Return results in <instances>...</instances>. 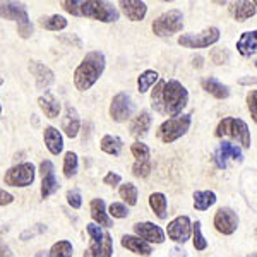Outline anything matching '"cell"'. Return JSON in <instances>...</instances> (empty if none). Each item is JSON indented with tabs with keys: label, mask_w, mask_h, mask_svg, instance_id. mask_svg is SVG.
Segmentation results:
<instances>
[{
	"label": "cell",
	"mask_w": 257,
	"mask_h": 257,
	"mask_svg": "<svg viewBox=\"0 0 257 257\" xmlns=\"http://www.w3.org/2000/svg\"><path fill=\"white\" fill-rule=\"evenodd\" d=\"M189 103V91L177 79L160 81L151 91V106L167 117H177Z\"/></svg>",
	"instance_id": "1"
},
{
	"label": "cell",
	"mask_w": 257,
	"mask_h": 257,
	"mask_svg": "<svg viewBox=\"0 0 257 257\" xmlns=\"http://www.w3.org/2000/svg\"><path fill=\"white\" fill-rule=\"evenodd\" d=\"M65 12L79 18H89L101 23H117L120 12L111 2L105 0H64L60 2Z\"/></svg>",
	"instance_id": "2"
},
{
	"label": "cell",
	"mask_w": 257,
	"mask_h": 257,
	"mask_svg": "<svg viewBox=\"0 0 257 257\" xmlns=\"http://www.w3.org/2000/svg\"><path fill=\"white\" fill-rule=\"evenodd\" d=\"M106 67L105 53L89 52L74 70V86L77 91H88L96 84Z\"/></svg>",
	"instance_id": "3"
},
{
	"label": "cell",
	"mask_w": 257,
	"mask_h": 257,
	"mask_svg": "<svg viewBox=\"0 0 257 257\" xmlns=\"http://www.w3.org/2000/svg\"><path fill=\"white\" fill-rule=\"evenodd\" d=\"M214 136H216V138L235 139L238 144H242V148H250V144H252L248 125L242 118H237V117H225L223 120H219L216 131H214Z\"/></svg>",
	"instance_id": "4"
},
{
	"label": "cell",
	"mask_w": 257,
	"mask_h": 257,
	"mask_svg": "<svg viewBox=\"0 0 257 257\" xmlns=\"http://www.w3.org/2000/svg\"><path fill=\"white\" fill-rule=\"evenodd\" d=\"M190 125H192V115L189 113H180L177 117H170L158 127L156 138L163 144H172L177 139H180L182 136L187 134Z\"/></svg>",
	"instance_id": "5"
},
{
	"label": "cell",
	"mask_w": 257,
	"mask_h": 257,
	"mask_svg": "<svg viewBox=\"0 0 257 257\" xmlns=\"http://www.w3.org/2000/svg\"><path fill=\"white\" fill-rule=\"evenodd\" d=\"M0 18L16 21L21 38H30L33 35V24L28 16V9L21 2H0Z\"/></svg>",
	"instance_id": "6"
},
{
	"label": "cell",
	"mask_w": 257,
	"mask_h": 257,
	"mask_svg": "<svg viewBox=\"0 0 257 257\" xmlns=\"http://www.w3.org/2000/svg\"><path fill=\"white\" fill-rule=\"evenodd\" d=\"M153 33L160 38H167V36L177 35L184 30V14L178 9L167 11L160 14L158 18L153 21Z\"/></svg>",
	"instance_id": "7"
},
{
	"label": "cell",
	"mask_w": 257,
	"mask_h": 257,
	"mask_svg": "<svg viewBox=\"0 0 257 257\" xmlns=\"http://www.w3.org/2000/svg\"><path fill=\"white\" fill-rule=\"evenodd\" d=\"M219 41V30L216 26H209L201 33H187V35H180L177 43L184 48L197 50V48H208L211 45Z\"/></svg>",
	"instance_id": "8"
},
{
	"label": "cell",
	"mask_w": 257,
	"mask_h": 257,
	"mask_svg": "<svg viewBox=\"0 0 257 257\" xmlns=\"http://www.w3.org/2000/svg\"><path fill=\"white\" fill-rule=\"evenodd\" d=\"M35 165L30 163V161H24V163L14 165V167L7 170L6 175H4V182H6V185H11V187H30L35 182Z\"/></svg>",
	"instance_id": "9"
},
{
	"label": "cell",
	"mask_w": 257,
	"mask_h": 257,
	"mask_svg": "<svg viewBox=\"0 0 257 257\" xmlns=\"http://www.w3.org/2000/svg\"><path fill=\"white\" fill-rule=\"evenodd\" d=\"M168 238L173 240L175 243H185L190 240V233H192V221L189 216H177L168 223L167 226Z\"/></svg>",
	"instance_id": "10"
},
{
	"label": "cell",
	"mask_w": 257,
	"mask_h": 257,
	"mask_svg": "<svg viewBox=\"0 0 257 257\" xmlns=\"http://www.w3.org/2000/svg\"><path fill=\"white\" fill-rule=\"evenodd\" d=\"M214 228L221 235H233L238 228V216L231 208H219L214 214Z\"/></svg>",
	"instance_id": "11"
},
{
	"label": "cell",
	"mask_w": 257,
	"mask_h": 257,
	"mask_svg": "<svg viewBox=\"0 0 257 257\" xmlns=\"http://www.w3.org/2000/svg\"><path fill=\"white\" fill-rule=\"evenodd\" d=\"M132 115V101L127 93H118L111 98L110 117L115 122H127Z\"/></svg>",
	"instance_id": "12"
},
{
	"label": "cell",
	"mask_w": 257,
	"mask_h": 257,
	"mask_svg": "<svg viewBox=\"0 0 257 257\" xmlns=\"http://www.w3.org/2000/svg\"><path fill=\"white\" fill-rule=\"evenodd\" d=\"M134 233L136 237H139L141 240H144L146 243H163L165 242V231L161 230L158 225L151 221H139L134 226Z\"/></svg>",
	"instance_id": "13"
},
{
	"label": "cell",
	"mask_w": 257,
	"mask_h": 257,
	"mask_svg": "<svg viewBox=\"0 0 257 257\" xmlns=\"http://www.w3.org/2000/svg\"><path fill=\"white\" fill-rule=\"evenodd\" d=\"M28 69H30L31 76L35 77L36 88L38 89H48L50 86L55 82V74H53V70L47 67L45 64H41L40 60H31Z\"/></svg>",
	"instance_id": "14"
},
{
	"label": "cell",
	"mask_w": 257,
	"mask_h": 257,
	"mask_svg": "<svg viewBox=\"0 0 257 257\" xmlns=\"http://www.w3.org/2000/svg\"><path fill=\"white\" fill-rule=\"evenodd\" d=\"M118 7L125 14V18L128 21H132V23H139L148 14L146 2H141V0H120Z\"/></svg>",
	"instance_id": "15"
},
{
	"label": "cell",
	"mask_w": 257,
	"mask_h": 257,
	"mask_svg": "<svg viewBox=\"0 0 257 257\" xmlns=\"http://www.w3.org/2000/svg\"><path fill=\"white\" fill-rule=\"evenodd\" d=\"M79 128H81V118H79V113L74 106L67 105L65 106V113L62 117V131L67 138L74 139L77 138L79 134Z\"/></svg>",
	"instance_id": "16"
},
{
	"label": "cell",
	"mask_w": 257,
	"mask_h": 257,
	"mask_svg": "<svg viewBox=\"0 0 257 257\" xmlns=\"http://www.w3.org/2000/svg\"><path fill=\"white\" fill-rule=\"evenodd\" d=\"M231 158L235 161H242L243 155H242V149H240L237 144H231V143H221L218 148V151L214 153V161L219 168H225L226 167V160Z\"/></svg>",
	"instance_id": "17"
},
{
	"label": "cell",
	"mask_w": 257,
	"mask_h": 257,
	"mask_svg": "<svg viewBox=\"0 0 257 257\" xmlns=\"http://www.w3.org/2000/svg\"><path fill=\"white\" fill-rule=\"evenodd\" d=\"M113 255V240L108 231H105L99 242H91L88 250H84L82 257H111Z\"/></svg>",
	"instance_id": "18"
},
{
	"label": "cell",
	"mask_w": 257,
	"mask_h": 257,
	"mask_svg": "<svg viewBox=\"0 0 257 257\" xmlns=\"http://www.w3.org/2000/svg\"><path fill=\"white\" fill-rule=\"evenodd\" d=\"M228 12L237 23H243V21L250 19L255 16L257 7L255 2H247V0H240V2H231L228 7Z\"/></svg>",
	"instance_id": "19"
},
{
	"label": "cell",
	"mask_w": 257,
	"mask_h": 257,
	"mask_svg": "<svg viewBox=\"0 0 257 257\" xmlns=\"http://www.w3.org/2000/svg\"><path fill=\"white\" fill-rule=\"evenodd\" d=\"M89 213H91V218H93V223L98 226H105V228H110L113 226V221L111 218L108 216L106 213V206H105V201L99 197H94L89 204Z\"/></svg>",
	"instance_id": "20"
},
{
	"label": "cell",
	"mask_w": 257,
	"mask_h": 257,
	"mask_svg": "<svg viewBox=\"0 0 257 257\" xmlns=\"http://www.w3.org/2000/svg\"><path fill=\"white\" fill-rule=\"evenodd\" d=\"M43 141H45V146L52 155H60L62 149H64V138H62L60 131L55 128L53 125H48L45 127V132H43Z\"/></svg>",
	"instance_id": "21"
},
{
	"label": "cell",
	"mask_w": 257,
	"mask_h": 257,
	"mask_svg": "<svg viewBox=\"0 0 257 257\" xmlns=\"http://www.w3.org/2000/svg\"><path fill=\"white\" fill-rule=\"evenodd\" d=\"M120 242H122L123 248H127V250L134 252V254H138V255L148 257L153 254V245H149V243L141 240L139 237H136V235H123Z\"/></svg>",
	"instance_id": "22"
},
{
	"label": "cell",
	"mask_w": 257,
	"mask_h": 257,
	"mask_svg": "<svg viewBox=\"0 0 257 257\" xmlns=\"http://www.w3.org/2000/svg\"><path fill=\"white\" fill-rule=\"evenodd\" d=\"M151 122H153L151 113H149L148 110H141V113H138L132 118L128 131H131V134L136 136V138H144L149 128H151Z\"/></svg>",
	"instance_id": "23"
},
{
	"label": "cell",
	"mask_w": 257,
	"mask_h": 257,
	"mask_svg": "<svg viewBox=\"0 0 257 257\" xmlns=\"http://www.w3.org/2000/svg\"><path fill=\"white\" fill-rule=\"evenodd\" d=\"M237 50L242 57H254L257 52V33L245 31L237 41Z\"/></svg>",
	"instance_id": "24"
},
{
	"label": "cell",
	"mask_w": 257,
	"mask_h": 257,
	"mask_svg": "<svg viewBox=\"0 0 257 257\" xmlns=\"http://www.w3.org/2000/svg\"><path fill=\"white\" fill-rule=\"evenodd\" d=\"M38 105L47 118H57L60 115V110H62L60 101L53 96V94H50V93L41 94L38 98Z\"/></svg>",
	"instance_id": "25"
},
{
	"label": "cell",
	"mask_w": 257,
	"mask_h": 257,
	"mask_svg": "<svg viewBox=\"0 0 257 257\" xmlns=\"http://www.w3.org/2000/svg\"><path fill=\"white\" fill-rule=\"evenodd\" d=\"M201 84L206 93H209L216 99H226L230 96V88L226 84H223V82H219L216 77H206V79H202Z\"/></svg>",
	"instance_id": "26"
},
{
	"label": "cell",
	"mask_w": 257,
	"mask_h": 257,
	"mask_svg": "<svg viewBox=\"0 0 257 257\" xmlns=\"http://www.w3.org/2000/svg\"><path fill=\"white\" fill-rule=\"evenodd\" d=\"M149 208L160 219H167L168 213V199L163 192H153L149 196Z\"/></svg>",
	"instance_id": "27"
},
{
	"label": "cell",
	"mask_w": 257,
	"mask_h": 257,
	"mask_svg": "<svg viewBox=\"0 0 257 257\" xmlns=\"http://www.w3.org/2000/svg\"><path fill=\"white\" fill-rule=\"evenodd\" d=\"M194 208L197 211H206L216 204L218 197L213 190H196L194 192Z\"/></svg>",
	"instance_id": "28"
},
{
	"label": "cell",
	"mask_w": 257,
	"mask_h": 257,
	"mask_svg": "<svg viewBox=\"0 0 257 257\" xmlns=\"http://www.w3.org/2000/svg\"><path fill=\"white\" fill-rule=\"evenodd\" d=\"M99 146H101V151L106 153V155H111V156H118L120 153H122V148H123V143L122 139L117 138V136H103L101 143H99Z\"/></svg>",
	"instance_id": "29"
},
{
	"label": "cell",
	"mask_w": 257,
	"mask_h": 257,
	"mask_svg": "<svg viewBox=\"0 0 257 257\" xmlns=\"http://www.w3.org/2000/svg\"><path fill=\"white\" fill-rule=\"evenodd\" d=\"M158 79H160V74L156 72V70H151V69L144 70V72L138 77V91L141 94L148 93Z\"/></svg>",
	"instance_id": "30"
},
{
	"label": "cell",
	"mask_w": 257,
	"mask_h": 257,
	"mask_svg": "<svg viewBox=\"0 0 257 257\" xmlns=\"http://www.w3.org/2000/svg\"><path fill=\"white\" fill-rule=\"evenodd\" d=\"M40 26L45 28L48 31H62L67 28V19L64 16L53 14V16H47V18L40 19Z\"/></svg>",
	"instance_id": "31"
},
{
	"label": "cell",
	"mask_w": 257,
	"mask_h": 257,
	"mask_svg": "<svg viewBox=\"0 0 257 257\" xmlns=\"http://www.w3.org/2000/svg\"><path fill=\"white\" fill-rule=\"evenodd\" d=\"M118 196L120 199H123L125 206H136L138 204V197H139V190L134 184L127 182V184L120 185L118 187Z\"/></svg>",
	"instance_id": "32"
},
{
	"label": "cell",
	"mask_w": 257,
	"mask_h": 257,
	"mask_svg": "<svg viewBox=\"0 0 257 257\" xmlns=\"http://www.w3.org/2000/svg\"><path fill=\"white\" fill-rule=\"evenodd\" d=\"M74 247L69 240H59L48 250V257H72Z\"/></svg>",
	"instance_id": "33"
},
{
	"label": "cell",
	"mask_w": 257,
	"mask_h": 257,
	"mask_svg": "<svg viewBox=\"0 0 257 257\" xmlns=\"http://www.w3.org/2000/svg\"><path fill=\"white\" fill-rule=\"evenodd\" d=\"M57 189H59V182H57L55 178V173H48V175H43L41 177V197L47 199L50 197L52 194L57 192Z\"/></svg>",
	"instance_id": "34"
},
{
	"label": "cell",
	"mask_w": 257,
	"mask_h": 257,
	"mask_svg": "<svg viewBox=\"0 0 257 257\" xmlns=\"http://www.w3.org/2000/svg\"><path fill=\"white\" fill-rule=\"evenodd\" d=\"M77 168H79L77 155L72 151H67L64 156V175H65V178H72L77 173Z\"/></svg>",
	"instance_id": "35"
},
{
	"label": "cell",
	"mask_w": 257,
	"mask_h": 257,
	"mask_svg": "<svg viewBox=\"0 0 257 257\" xmlns=\"http://www.w3.org/2000/svg\"><path fill=\"white\" fill-rule=\"evenodd\" d=\"M202 223L201 221H196L192 223V245L196 250H206L208 248V240L204 238V235H202Z\"/></svg>",
	"instance_id": "36"
},
{
	"label": "cell",
	"mask_w": 257,
	"mask_h": 257,
	"mask_svg": "<svg viewBox=\"0 0 257 257\" xmlns=\"http://www.w3.org/2000/svg\"><path fill=\"white\" fill-rule=\"evenodd\" d=\"M131 153L134 155L136 161H149V156H151V149H149L148 144L141 143V141H136L131 146Z\"/></svg>",
	"instance_id": "37"
},
{
	"label": "cell",
	"mask_w": 257,
	"mask_h": 257,
	"mask_svg": "<svg viewBox=\"0 0 257 257\" xmlns=\"http://www.w3.org/2000/svg\"><path fill=\"white\" fill-rule=\"evenodd\" d=\"M151 161H136L134 165H132V173H134L138 178H146L149 177V173H151Z\"/></svg>",
	"instance_id": "38"
},
{
	"label": "cell",
	"mask_w": 257,
	"mask_h": 257,
	"mask_svg": "<svg viewBox=\"0 0 257 257\" xmlns=\"http://www.w3.org/2000/svg\"><path fill=\"white\" fill-rule=\"evenodd\" d=\"M108 216L117 218V219L127 218L128 216V208L123 204V202H111L110 208H108Z\"/></svg>",
	"instance_id": "39"
},
{
	"label": "cell",
	"mask_w": 257,
	"mask_h": 257,
	"mask_svg": "<svg viewBox=\"0 0 257 257\" xmlns=\"http://www.w3.org/2000/svg\"><path fill=\"white\" fill-rule=\"evenodd\" d=\"M209 57H211V60H213V64H216V65L226 64V62L230 60V53H228L226 48H213Z\"/></svg>",
	"instance_id": "40"
},
{
	"label": "cell",
	"mask_w": 257,
	"mask_h": 257,
	"mask_svg": "<svg viewBox=\"0 0 257 257\" xmlns=\"http://www.w3.org/2000/svg\"><path fill=\"white\" fill-rule=\"evenodd\" d=\"M67 204L70 206L72 209H79L82 206V197H81V192L77 189H72L67 192Z\"/></svg>",
	"instance_id": "41"
},
{
	"label": "cell",
	"mask_w": 257,
	"mask_h": 257,
	"mask_svg": "<svg viewBox=\"0 0 257 257\" xmlns=\"http://www.w3.org/2000/svg\"><path fill=\"white\" fill-rule=\"evenodd\" d=\"M86 231H88L91 242H99V240L103 238V235H105V231L101 230V226L94 225V223H89V225H86Z\"/></svg>",
	"instance_id": "42"
},
{
	"label": "cell",
	"mask_w": 257,
	"mask_h": 257,
	"mask_svg": "<svg viewBox=\"0 0 257 257\" xmlns=\"http://www.w3.org/2000/svg\"><path fill=\"white\" fill-rule=\"evenodd\" d=\"M255 98H257V93L254 89L248 91L247 93V106H248V111H250V117L252 120H257V111H255Z\"/></svg>",
	"instance_id": "43"
},
{
	"label": "cell",
	"mask_w": 257,
	"mask_h": 257,
	"mask_svg": "<svg viewBox=\"0 0 257 257\" xmlns=\"http://www.w3.org/2000/svg\"><path fill=\"white\" fill-rule=\"evenodd\" d=\"M120 182H122V177L113 172H108L103 177V184L108 185V187H117V185H120Z\"/></svg>",
	"instance_id": "44"
},
{
	"label": "cell",
	"mask_w": 257,
	"mask_h": 257,
	"mask_svg": "<svg viewBox=\"0 0 257 257\" xmlns=\"http://www.w3.org/2000/svg\"><path fill=\"white\" fill-rule=\"evenodd\" d=\"M12 202H14V196L7 190L0 189V206H9Z\"/></svg>",
	"instance_id": "45"
},
{
	"label": "cell",
	"mask_w": 257,
	"mask_h": 257,
	"mask_svg": "<svg viewBox=\"0 0 257 257\" xmlns=\"http://www.w3.org/2000/svg\"><path fill=\"white\" fill-rule=\"evenodd\" d=\"M53 172V163L50 160H45V161H41L40 163V175L43 177V175H48V173H52Z\"/></svg>",
	"instance_id": "46"
},
{
	"label": "cell",
	"mask_w": 257,
	"mask_h": 257,
	"mask_svg": "<svg viewBox=\"0 0 257 257\" xmlns=\"http://www.w3.org/2000/svg\"><path fill=\"white\" fill-rule=\"evenodd\" d=\"M0 257H14L9 245L6 242H2V240H0Z\"/></svg>",
	"instance_id": "47"
},
{
	"label": "cell",
	"mask_w": 257,
	"mask_h": 257,
	"mask_svg": "<svg viewBox=\"0 0 257 257\" xmlns=\"http://www.w3.org/2000/svg\"><path fill=\"white\" fill-rule=\"evenodd\" d=\"M60 40L62 41H65V43H74V45H76V47H81V40L79 38H77V36H60Z\"/></svg>",
	"instance_id": "48"
},
{
	"label": "cell",
	"mask_w": 257,
	"mask_h": 257,
	"mask_svg": "<svg viewBox=\"0 0 257 257\" xmlns=\"http://www.w3.org/2000/svg\"><path fill=\"white\" fill-rule=\"evenodd\" d=\"M240 84H255V77L252 76V77H243V79H240L238 81Z\"/></svg>",
	"instance_id": "49"
},
{
	"label": "cell",
	"mask_w": 257,
	"mask_h": 257,
	"mask_svg": "<svg viewBox=\"0 0 257 257\" xmlns=\"http://www.w3.org/2000/svg\"><path fill=\"white\" fill-rule=\"evenodd\" d=\"M201 60H202L201 57H197V59H194V60H192L194 67H196V65H197V67H201V65H202V64H201Z\"/></svg>",
	"instance_id": "50"
},
{
	"label": "cell",
	"mask_w": 257,
	"mask_h": 257,
	"mask_svg": "<svg viewBox=\"0 0 257 257\" xmlns=\"http://www.w3.org/2000/svg\"><path fill=\"white\" fill-rule=\"evenodd\" d=\"M35 257H48V252L40 250V252H36V255H35Z\"/></svg>",
	"instance_id": "51"
},
{
	"label": "cell",
	"mask_w": 257,
	"mask_h": 257,
	"mask_svg": "<svg viewBox=\"0 0 257 257\" xmlns=\"http://www.w3.org/2000/svg\"><path fill=\"white\" fill-rule=\"evenodd\" d=\"M0 113H2V105H0Z\"/></svg>",
	"instance_id": "52"
}]
</instances>
